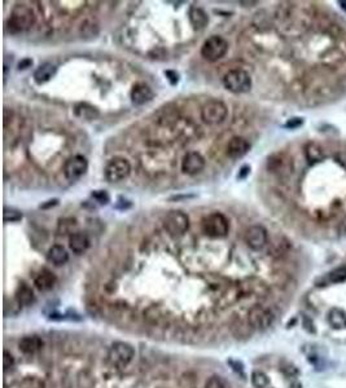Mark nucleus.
Returning a JSON list of instances; mask_svg holds the SVG:
<instances>
[{
  "label": "nucleus",
  "instance_id": "1",
  "mask_svg": "<svg viewBox=\"0 0 346 388\" xmlns=\"http://www.w3.org/2000/svg\"><path fill=\"white\" fill-rule=\"evenodd\" d=\"M35 22V14L33 9L25 4H17L11 12L8 20V29L13 34L24 32L29 30Z\"/></svg>",
  "mask_w": 346,
  "mask_h": 388
},
{
  "label": "nucleus",
  "instance_id": "2",
  "mask_svg": "<svg viewBox=\"0 0 346 388\" xmlns=\"http://www.w3.org/2000/svg\"><path fill=\"white\" fill-rule=\"evenodd\" d=\"M203 232L210 238H223L230 232V221L223 214L213 212L204 218Z\"/></svg>",
  "mask_w": 346,
  "mask_h": 388
},
{
  "label": "nucleus",
  "instance_id": "3",
  "mask_svg": "<svg viewBox=\"0 0 346 388\" xmlns=\"http://www.w3.org/2000/svg\"><path fill=\"white\" fill-rule=\"evenodd\" d=\"M135 357V350L126 342H116L108 351V362L114 367H126Z\"/></svg>",
  "mask_w": 346,
  "mask_h": 388
},
{
  "label": "nucleus",
  "instance_id": "4",
  "mask_svg": "<svg viewBox=\"0 0 346 388\" xmlns=\"http://www.w3.org/2000/svg\"><path fill=\"white\" fill-rule=\"evenodd\" d=\"M223 84L233 93H245L251 88V78L245 70L233 69L223 76Z\"/></svg>",
  "mask_w": 346,
  "mask_h": 388
},
{
  "label": "nucleus",
  "instance_id": "5",
  "mask_svg": "<svg viewBox=\"0 0 346 388\" xmlns=\"http://www.w3.org/2000/svg\"><path fill=\"white\" fill-rule=\"evenodd\" d=\"M228 109L221 100H210L201 109V118L209 126H218L227 118Z\"/></svg>",
  "mask_w": 346,
  "mask_h": 388
},
{
  "label": "nucleus",
  "instance_id": "6",
  "mask_svg": "<svg viewBox=\"0 0 346 388\" xmlns=\"http://www.w3.org/2000/svg\"><path fill=\"white\" fill-rule=\"evenodd\" d=\"M228 51V43L225 38L219 35H211L204 42L201 47V54L205 60L215 62L223 59Z\"/></svg>",
  "mask_w": 346,
  "mask_h": 388
},
{
  "label": "nucleus",
  "instance_id": "7",
  "mask_svg": "<svg viewBox=\"0 0 346 388\" xmlns=\"http://www.w3.org/2000/svg\"><path fill=\"white\" fill-rule=\"evenodd\" d=\"M131 172L130 162L122 157H114L106 163L104 175L106 181L109 183H119V181L128 179Z\"/></svg>",
  "mask_w": 346,
  "mask_h": 388
},
{
  "label": "nucleus",
  "instance_id": "8",
  "mask_svg": "<svg viewBox=\"0 0 346 388\" xmlns=\"http://www.w3.org/2000/svg\"><path fill=\"white\" fill-rule=\"evenodd\" d=\"M246 318L254 330H266L275 322V315L272 311L261 304L253 305L249 309Z\"/></svg>",
  "mask_w": 346,
  "mask_h": 388
},
{
  "label": "nucleus",
  "instance_id": "9",
  "mask_svg": "<svg viewBox=\"0 0 346 388\" xmlns=\"http://www.w3.org/2000/svg\"><path fill=\"white\" fill-rule=\"evenodd\" d=\"M163 226L170 236L180 237L190 228V218L183 211H170L163 220Z\"/></svg>",
  "mask_w": 346,
  "mask_h": 388
},
{
  "label": "nucleus",
  "instance_id": "10",
  "mask_svg": "<svg viewBox=\"0 0 346 388\" xmlns=\"http://www.w3.org/2000/svg\"><path fill=\"white\" fill-rule=\"evenodd\" d=\"M88 168V162L83 156L70 157L64 165V175L69 181H76L81 179Z\"/></svg>",
  "mask_w": 346,
  "mask_h": 388
},
{
  "label": "nucleus",
  "instance_id": "11",
  "mask_svg": "<svg viewBox=\"0 0 346 388\" xmlns=\"http://www.w3.org/2000/svg\"><path fill=\"white\" fill-rule=\"evenodd\" d=\"M267 230L261 225L250 226L245 233V243L251 250H262L267 243Z\"/></svg>",
  "mask_w": 346,
  "mask_h": 388
},
{
  "label": "nucleus",
  "instance_id": "12",
  "mask_svg": "<svg viewBox=\"0 0 346 388\" xmlns=\"http://www.w3.org/2000/svg\"><path fill=\"white\" fill-rule=\"evenodd\" d=\"M205 168V158L197 151H190L183 157L181 171L187 175H197Z\"/></svg>",
  "mask_w": 346,
  "mask_h": 388
},
{
  "label": "nucleus",
  "instance_id": "13",
  "mask_svg": "<svg viewBox=\"0 0 346 388\" xmlns=\"http://www.w3.org/2000/svg\"><path fill=\"white\" fill-rule=\"evenodd\" d=\"M130 97L134 105L141 106V105H144V104L153 100L154 93L148 84L136 83L135 86L133 87V89H131Z\"/></svg>",
  "mask_w": 346,
  "mask_h": 388
},
{
  "label": "nucleus",
  "instance_id": "14",
  "mask_svg": "<svg viewBox=\"0 0 346 388\" xmlns=\"http://www.w3.org/2000/svg\"><path fill=\"white\" fill-rule=\"evenodd\" d=\"M250 149V144L240 136H235L230 140L227 145V156L231 159H240L245 156Z\"/></svg>",
  "mask_w": 346,
  "mask_h": 388
},
{
  "label": "nucleus",
  "instance_id": "15",
  "mask_svg": "<svg viewBox=\"0 0 346 388\" xmlns=\"http://www.w3.org/2000/svg\"><path fill=\"white\" fill-rule=\"evenodd\" d=\"M57 73V66L52 62H44L34 71V81L38 84H44L51 81Z\"/></svg>",
  "mask_w": 346,
  "mask_h": 388
},
{
  "label": "nucleus",
  "instance_id": "16",
  "mask_svg": "<svg viewBox=\"0 0 346 388\" xmlns=\"http://www.w3.org/2000/svg\"><path fill=\"white\" fill-rule=\"evenodd\" d=\"M19 347L21 352L26 353V355H34V353L39 352L43 347V340L37 335H27L24 337L19 343Z\"/></svg>",
  "mask_w": 346,
  "mask_h": 388
},
{
  "label": "nucleus",
  "instance_id": "17",
  "mask_svg": "<svg viewBox=\"0 0 346 388\" xmlns=\"http://www.w3.org/2000/svg\"><path fill=\"white\" fill-rule=\"evenodd\" d=\"M89 246V240L86 233L76 232L69 237V247L77 255L86 253Z\"/></svg>",
  "mask_w": 346,
  "mask_h": 388
},
{
  "label": "nucleus",
  "instance_id": "18",
  "mask_svg": "<svg viewBox=\"0 0 346 388\" xmlns=\"http://www.w3.org/2000/svg\"><path fill=\"white\" fill-rule=\"evenodd\" d=\"M57 278L54 276V273H52L51 270L48 269H42L41 272L37 275L35 280H34V283H35L37 288L41 291H48L56 285Z\"/></svg>",
  "mask_w": 346,
  "mask_h": 388
},
{
  "label": "nucleus",
  "instance_id": "19",
  "mask_svg": "<svg viewBox=\"0 0 346 388\" xmlns=\"http://www.w3.org/2000/svg\"><path fill=\"white\" fill-rule=\"evenodd\" d=\"M231 332L235 335L236 338H240V339H246V338L251 337L254 329L249 323L248 318L243 320V318H236L235 321H232L231 323Z\"/></svg>",
  "mask_w": 346,
  "mask_h": 388
},
{
  "label": "nucleus",
  "instance_id": "20",
  "mask_svg": "<svg viewBox=\"0 0 346 388\" xmlns=\"http://www.w3.org/2000/svg\"><path fill=\"white\" fill-rule=\"evenodd\" d=\"M47 260L53 265H64L69 260V254L66 248L61 245H53L47 253Z\"/></svg>",
  "mask_w": 346,
  "mask_h": 388
},
{
  "label": "nucleus",
  "instance_id": "21",
  "mask_svg": "<svg viewBox=\"0 0 346 388\" xmlns=\"http://www.w3.org/2000/svg\"><path fill=\"white\" fill-rule=\"evenodd\" d=\"M16 300L20 304V307H29V305L33 304L35 302V297H34V293L31 290L30 286H27L26 283H20V286L17 287L16 291Z\"/></svg>",
  "mask_w": 346,
  "mask_h": 388
},
{
  "label": "nucleus",
  "instance_id": "22",
  "mask_svg": "<svg viewBox=\"0 0 346 388\" xmlns=\"http://www.w3.org/2000/svg\"><path fill=\"white\" fill-rule=\"evenodd\" d=\"M188 17H190V21L191 24H192V26L197 30L204 29V27L209 24L208 14H206V12L204 11L203 8H200V7H191Z\"/></svg>",
  "mask_w": 346,
  "mask_h": 388
},
{
  "label": "nucleus",
  "instance_id": "23",
  "mask_svg": "<svg viewBox=\"0 0 346 388\" xmlns=\"http://www.w3.org/2000/svg\"><path fill=\"white\" fill-rule=\"evenodd\" d=\"M74 113H76L77 117H79L81 119H84V121H94V119L98 118L100 115L98 109L95 106L89 105L87 103H79L76 105V109H74Z\"/></svg>",
  "mask_w": 346,
  "mask_h": 388
},
{
  "label": "nucleus",
  "instance_id": "24",
  "mask_svg": "<svg viewBox=\"0 0 346 388\" xmlns=\"http://www.w3.org/2000/svg\"><path fill=\"white\" fill-rule=\"evenodd\" d=\"M305 156L306 159L313 165L324 159V150L318 143H307L305 146Z\"/></svg>",
  "mask_w": 346,
  "mask_h": 388
},
{
  "label": "nucleus",
  "instance_id": "25",
  "mask_svg": "<svg viewBox=\"0 0 346 388\" xmlns=\"http://www.w3.org/2000/svg\"><path fill=\"white\" fill-rule=\"evenodd\" d=\"M328 322L335 329H345L346 327V313L340 308H332L328 313Z\"/></svg>",
  "mask_w": 346,
  "mask_h": 388
},
{
  "label": "nucleus",
  "instance_id": "26",
  "mask_svg": "<svg viewBox=\"0 0 346 388\" xmlns=\"http://www.w3.org/2000/svg\"><path fill=\"white\" fill-rule=\"evenodd\" d=\"M288 159H284V156L275 154L271 157L267 162V168L271 172H283V168H288L287 163Z\"/></svg>",
  "mask_w": 346,
  "mask_h": 388
},
{
  "label": "nucleus",
  "instance_id": "27",
  "mask_svg": "<svg viewBox=\"0 0 346 388\" xmlns=\"http://www.w3.org/2000/svg\"><path fill=\"white\" fill-rule=\"evenodd\" d=\"M251 384L254 385V388H267L270 384V379L263 372L256 370L251 373Z\"/></svg>",
  "mask_w": 346,
  "mask_h": 388
},
{
  "label": "nucleus",
  "instance_id": "28",
  "mask_svg": "<svg viewBox=\"0 0 346 388\" xmlns=\"http://www.w3.org/2000/svg\"><path fill=\"white\" fill-rule=\"evenodd\" d=\"M327 280L330 283H341L346 281V267H338L328 273Z\"/></svg>",
  "mask_w": 346,
  "mask_h": 388
},
{
  "label": "nucleus",
  "instance_id": "29",
  "mask_svg": "<svg viewBox=\"0 0 346 388\" xmlns=\"http://www.w3.org/2000/svg\"><path fill=\"white\" fill-rule=\"evenodd\" d=\"M22 212L17 208L13 207H6L3 212V219L6 223H17V221L22 220Z\"/></svg>",
  "mask_w": 346,
  "mask_h": 388
},
{
  "label": "nucleus",
  "instance_id": "30",
  "mask_svg": "<svg viewBox=\"0 0 346 388\" xmlns=\"http://www.w3.org/2000/svg\"><path fill=\"white\" fill-rule=\"evenodd\" d=\"M205 388H230V384L221 375H213L206 380Z\"/></svg>",
  "mask_w": 346,
  "mask_h": 388
},
{
  "label": "nucleus",
  "instance_id": "31",
  "mask_svg": "<svg viewBox=\"0 0 346 388\" xmlns=\"http://www.w3.org/2000/svg\"><path fill=\"white\" fill-rule=\"evenodd\" d=\"M22 388H44V383L35 377H27L22 380Z\"/></svg>",
  "mask_w": 346,
  "mask_h": 388
},
{
  "label": "nucleus",
  "instance_id": "32",
  "mask_svg": "<svg viewBox=\"0 0 346 388\" xmlns=\"http://www.w3.org/2000/svg\"><path fill=\"white\" fill-rule=\"evenodd\" d=\"M92 198H95L101 205H106L111 201V197L105 190H94L92 191Z\"/></svg>",
  "mask_w": 346,
  "mask_h": 388
},
{
  "label": "nucleus",
  "instance_id": "33",
  "mask_svg": "<svg viewBox=\"0 0 346 388\" xmlns=\"http://www.w3.org/2000/svg\"><path fill=\"white\" fill-rule=\"evenodd\" d=\"M3 366L6 372L13 369L14 366V357L11 352H8L7 350H4L3 352Z\"/></svg>",
  "mask_w": 346,
  "mask_h": 388
},
{
  "label": "nucleus",
  "instance_id": "34",
  "mask_svg": "<svg viewBox=\"0 0 346 388\" xmlns=\"http://www.w3.org/2000/svg\"><path fill=\"white\" fill-rule=\"evenodd\" d=\"M302 124H303V119L296 117V118H290L289 121L285 123V127H287V128H290V129H295V128H298V127H301Z\"/></svg>",
  "mask_w": 346,
  "mask_h": 388
},
{
  "label": "nucleus",
  "instance_id": "35",
  "mask_svg": "<svg viewBox=\"0 0 346 388\" xmlns=\"http://www.w3.org/2000/svg\"><path fill=\"white\" fill-rule=\"evenodd\" d=\"M165 75L168 76V79L170 81V83L173 84V86H175V84L178 83L179 78H178V74H176L175 71H171V70L165 71Z\"/></svg>",
  "mask_w": 346,
  "mask_h": 388
},
{
  "label": "nucleus",
  "instance_id": "36",
  "mask_svg": "<svg viewBox=\"0 0 346 388\" xmlns=\"http://www.w3.org/2000/svg\"><path fill=\"white\" fill-rule=\"evenodd\" d=\"M59 205V200L57 198H53V200H49L47 201L46 203H42L39 207L41 208H44V210H47V208H51V207H54V206Z\"/></svg>",
  "mask_w": 346,
  "mask_h": 388
},
{
  "label": "nucleus",
  "instance_id": "37",
  "mask_svg": "<svg viewBox=\"0 0 346 388\" xmlns=\"http://www.w3.org/2000/svg\"><path fill=\"white\" fill-rule=\"evenodd\" d=\"M283 372H284L288 377H295V375L298 374L297 369H296L295 366H292V365H289L288 367H283Z\"/></svg>",
  "mask_w": 346,
  "mask_h": 388
},
{
  "label": "nucleus",
  "instance_id": "38",
  "mask_svg": "<svg viewBox=\"0 0 346 388\" xmlns=\"http://www.w3.org/2000/svg\"><path fill=\"white\" fill-rule=\"evenodd\" d=\"M31 65H33V61H31V60L25 59V60H22V61L19 64V69H20V70H25V69L30 68Z\"/></svg>",
  "mask_w": 346,
  "mask_h": 388
},
{
  "label": "nucleus",
  "instance_id": "39",
  "mask_svg": "<svg viewBox=\"0 0 346 388\" xmlns=\"http://www.w3.org/2000/svg\"><path fill=\"white\" fill-rule=\"evenodd\" d=\"M249 172H250V167H249V166H243V167L240 168V172H239L238 178L239 179H245L246 176L249 175Z\"/></svg>",
  "mask_w": 346,
  "mask_h": 388
},
{
  "label": "nucleus",
  "instance_id": "40",
  "mask_svg": "<svg viewBox=\"0 0 346 388\" xmlns=\"http://www.w3.org/2000/svg\"><path fill=\"white\" fill-rule=\"evenodd\" d=\"M340 4H341V8H342L343 11H346V0L345 2H343V0L342 2H340Z\"/></svg>",
  "mask_w": 346,
  "mask_h": 388
}]
</instances>
